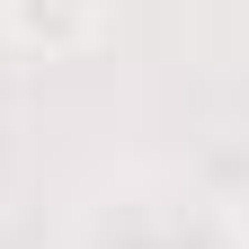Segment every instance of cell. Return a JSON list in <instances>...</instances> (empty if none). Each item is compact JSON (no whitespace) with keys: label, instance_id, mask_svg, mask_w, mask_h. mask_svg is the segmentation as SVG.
I'll return each instance as SVG.
<instances>
[{"label":"cell","instance_id":"cell-1","mask_svg":"<svg viewBox=\"0 0 249 249\" xmlns=\"http://www.w3.org/2000/svg\"><path fill=\"white\" fill-rule=\"evenodd\" d=\"M0 27L27 53H89L107 36V0H0Z\"/></svg>","mask_w":249,"mask_h":249}]
</instances>
